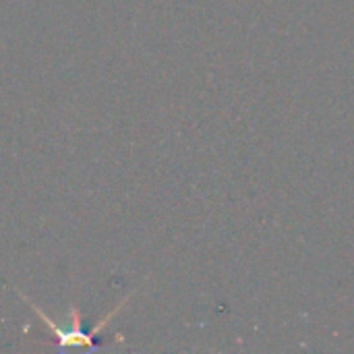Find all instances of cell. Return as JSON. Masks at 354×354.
<instances>
[{"label":"cell","instance_id":"6da1fadb","mask_svg":"<svg viewBox=\"0 0 354 354\" xmlns=\"http://www.w3.org/2000/svg\"><path fill=\"white\" fill-rule=\"evenodd\" d=\"M19 297L29 305V309L39 317V322L54 334L56 342H58V348H89V351H95V348H102V342L97 338L100 332H83L81 330V311L77 309V305H71V328H62L58 326L54 319H50L33 301H29L25 295L19 292Z\"/></svg>","mask_w":354,"mask_h":354}]
</instances>
